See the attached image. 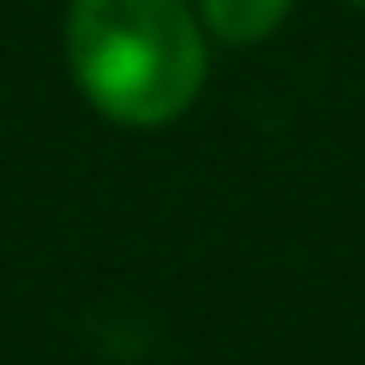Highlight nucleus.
<instances>
[{
    "mask_svg": "<svg viewBox=\"0 0 365 365\" xmlns=\"http://www.w3.org/2000/svg\"><path fill=\"white\" fill-rule=\"evenodd\" d=\"M68 63L120 125H165L205 86V34L182 0H74Z\"/></svg>",
    "mask_w": 365,
    "mask_h": 365,
    "instance_id": "f257e3e1",
    "label": "nucleus"
},
{
    "mask_svg": "<svg viewBox=\"0 0 365 365\" xmlns=\"http://www.w3.org/2000/svg\"><path fill=\"white\" fill-rule=\"evenodd\" d=\"M291 0H200V23L228 46H257L285 23Z\"/></svg>",
    "mask_w": 365,
    "mask_h": 365,
    "instance_id": "f03ea898",
    "label": "nucleus"
},
{
    "mask_svg": "<svg viewBox=\"0 0 365 365\" xmlns=\"http://www.w3.org/2000/svg\"><path fill=\"white\" fill-rule=\"evenodd\" d=\"M354 6H365V0H354Z\"/></svg>",
    "mask_w": 365,
    "mask_h": 365,
    "instance_id": "7ed1b4c3",
    "label": "nucleus"
}]
</instances>
